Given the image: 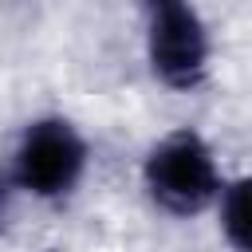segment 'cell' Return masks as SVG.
I'll return each mask as SVG.
<instances>
[{
  "label": "cell",
  "instance_id": "cell-2",
  "mask_svg": "<svg viewBox=\"0 0 252 252\" xmlns=\"http://www.w3.org/2000/svg\"><path fill=\"white\" fill-rule=\"evenodd\" d=\"M87 173V138L79 134L75 122L47 114L24 126L16 150H12V181L39 197V201H59L67 197Z\"/></svg>",
  "mask_w": 252,
  "mask_h": 252
},
{
  "label": "cell",
  "instance_id": "cell-3",
  "mask_svg": "<svg viewBox=\"0 0 252 252\" xmlns=\"http://www.w3.org/2000/svg\"><path fill=\"white\" fill-rule=\"evenodd\" d=\"M146 59L173 91H193L209 75V28L189 4H154L146 16Z\"/></svg>",
  "mask_w": 252,
  "mask_h": 252
},
{
  "label": "cell",
  "instance_id": "cell-1",
  "mask_svg": "<svg viewBox=\"0 0 252 252\" xmlns=\"http://www.w3.org/2000/svg\"><path fill=\"white\" fill-rule=\"evenodd\" d=\"M142 185L154 205H161L173 217L205 213L213 201H220V169L209 150V142L197 130H173L165 134L142 161Z\"/></svg>",
  "mask_w": 252,
  "mask_h": 252
},
{
  "label": "cell",
  "instance_id": "cell-4",
  "mask_svg": "<svg viewBox=\"0 0 252 252\" xmlns=\"http://www.w3.org/2000/svg\"><path fill=\"white\" fill-rule=\"evenodd\" d=\"M220 228L236 252H252V177L220 193Z\"/></svg>",
  "mask_w": 252,
  "mask_h": 252
}]
</instances>
